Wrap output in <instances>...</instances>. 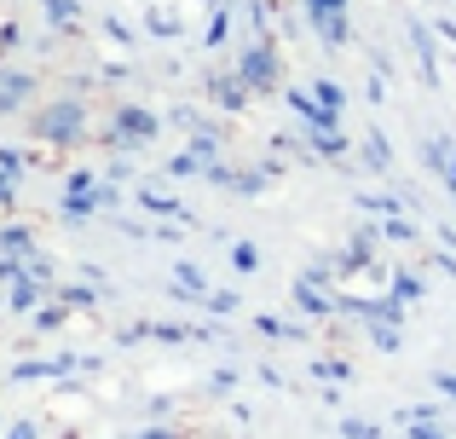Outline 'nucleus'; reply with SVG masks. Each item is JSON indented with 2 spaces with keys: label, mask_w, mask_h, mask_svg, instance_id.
<instances>
[{
  "label": "nucleus",
  "mask_w": 456,
  "mask_h": 439,
  "mask_svg": "<svg viewBox=\"0 0 456 439\" xmlns=\"http://www.w3.org/2000/svg\"><path fill=\"white\" fill-rule=\"evenodd\" d=\"M237 76H243L248 87H272V81H278V53H272L266 41H260V46H248V53H243V64H237Z\"/></svg>",
  "instance_id": "f257e3e1"
},
{
  "label": "nucleus",
  "mask_w": 456,
  "mask_h": 439,
  "mask_svg": "<svg viewBox=\"0 0 456 439\" xmlns=\"http://www.w3.org/2000/svg\"><path fill=\"white\" fill-rule=\"evenodd\" d=\"M35 134H41V139H58V145H64V139H76L81 134V104H53V110L35 122Z\"/></svg>",
  "instance_id": "f03ea898"
},
{
  "label": "nucleus",
  "mask_w": 456,
  "mask_h": 439,
  "mask_svg": "<svg viewBox=\"0 0 456 439\" xmlns=\"http://www.w3.org/2000/svg\"><path fill=\"white\" fill-rule=\"evenodd\" d=\"M156 134V116H145V110H134V104H127L122 116H116V145H134V139H151Z\"/></svg>",
  "instance_id": "7ed1b4c3"
},
{
  "label": "nucleus",
  "mask_w": 456,
  "mask_h": 439,
  "mask_svg": "<svg viewBox=\"0 0 456 439\" xmlns=\"http://www.w3.org/2000/svg\"><path fill=\"white\" fill-rule=\"evenodd\" d=\"M295 306H301V313H312V318L341 313V301H335V295H323V283H312V278H301V289H295Z\"/></svg>",
  "instance_id": "20e7f679"
},
{
  "label": "nucleus",
  "mask_w": 456,
  "mask_h": 439,
  "mask_svg": "<svg viewBox=\"0 0 456 439\" xmlns=\"http://www.w3.org/2000/svg\"><path fill=\"white\" fill-rule=\"evenodd\" d=\"M139 208L156 215V220H185V208H179L174 197H162V191H139Z\"/></svg>",
  "instance_id": "39448f33"
},
{
  "label": "nucleus",
  "mask_w": 456,
  "mask_h": 439,
  "mask_svg": "<svg viewBox=\"0 0 456 439\" xmlns=\"http://www.w3.org/2000/svg\"><path fill=\"white\" fill-rule=\"evenodd\" d=\"M41 306V278H18L12 283V313H35Z\"/></svg>",
  "instance_id": "423d86ee"
},
{
  "label": "nucleus",
  "mask_w": 456,
  "mask_h": 439,
  "mask_svg": "<svg viewBox=\"0 0 456 439\" xmlns=\"http://www.w3.org/2000/svg\"><path fill=\"white\" fill-rule=\"evenodd\" d=\"M41 6H46V18H53L58 29H76V23H81V6H76V0H41Z\"/></svg>",
  "instance_id": "0eeeda50"
},
{
  "label": "nucleus",
  "mask_w": 456,
  "mask_h": 439,
  "mask_svg": "<svg viewBox=\"0 0 456 439\" xmlns=\"http://www.w3.org/2000/svg\"><path fill=\"white\" fill-rule=\"evenodd\" d=\"M18 99H29V76H0V116H6Z\"/></svg>",
  "instance_id": "6e6552de"
},
{
  "label": "nucleus",
  "mask_w": 456,
  "mask_h": 439,
  "mask_svg": "<svg viewBox=\"0 0 456 439\" xmlns=\"http://www.w3.org/2000/svg\"><path fill=\"white\" fill-rule=\"evenodd\" d=\"M393 295H399L404 306H416L428 289H422V278H416V272H393Z\"/></svg>",
  "instance_id": "1a4fd4ad"
},
{
  "label": "nucleus",
  "mask_w": 456,
  "mask_h": 439,
  "mask_svg": "<svg viewBox=\"0 0 456 439\" xmlns=\"http://www.w3.org/2000/svg\"><path fill=\"white\" fill-rule=\"evenodd\" d=\"M364 162H370L376 174H381V168L393 162V150H387V139H381V134H370V139H364Z\"/></svg>",
  "instance_id": "9d476101"
},
{
  "label": "nucleus",
  "mask_w": 456,
  "mask_h": 439,
  "mask_svg": "<svg viewBox=\"0 0 456 439\" xmlns=\"http://www.w3.org/2000/svg\"><path fill=\"white\" fill-rule=\"evenodd\" d=\"M358 208H364V215H381V220H387V215H404L399 197H358Z\"/></svg>",
  "instance_id": "9b49d317"
},
{
  "label": "nucleus",
  "mask_w": 456,
  "mask_h": 439,
  "mask_svg": "<svg viewBox=\"0 0 456 439\" xmlns=\"http://www.w3.org/2000/svg\"><path fill=\"white\" fill-rule=\"evenodd\" d=\"M0 248H6V255H29V232H23V225H6V232H0Z\"/></svg>",
  "instance_id": "f8f14e48"
},
{
  "label": "nucleus",
  "mask_w": 456,
  "mask_h": 439,
  "mask_svg": "<svg viewBox=\"0 0 456 439\" xmlns=\"http://www.w3.org/2000/svg\"><path fill=\"white\" fill-rule=\"evenodd\" d=\"M381 237H393V243H411L416 225H411V220H399V215H387V220H381Z\"/></svg>",
  "instance_id": "ddd939ff"
},
{
  "label": "nucleus",
  "mask_w": 456,
  "mask_h": 439,
  "mask_svg": "<svg viewBox=\"0 0 456 439\" xmlns=\"http://www.w3.org/2000/svg\"><path fill=\"white\" fill-rule=\"evenodd\" d=\"M232 266H237V272H255V266H260V248H255V243H232Z\"/></svg>",
  "instance_id": "4468645a"
},
{
  "label": "nucleus",
  "mask_w": 456,
  "mask_h": 439,
  "mask_svg": "<svg viewBox=\"0 0 456 439\" xmlns=\"http://www.w3.org/2000/svg\"><path fill=\"white\" fill-rule=\"evenodd\" d=\"M312 93H318V104H330V110H341V104H346V93L335 87V81H312Z\"/></svg>",
  "instance_id": "2eb2a0df"
},
{
  "label": "nucleus",
  "mask_w": 456,
  "mask_h": 439,
  "mask_svg": "<svg viewBox=\"0 0 456 439\" xmlns=\"http://www.w3.org/2000/svg\"><path fill=\"white\" fill-rule=\"evenodd\" d=\"M197 306H208V313H237V295H225V289H208Z\"/></svg>",
  "instance_id": "dca6fc26"
},
{
  "label": "nucleus",
  "mask_w": 456,
  "mask_h": 439,
  "mask_svg": "<svg viewBox=\"0 0 456 439\" xmlns=\"http://www.w3.org/2000/svg\"><path fill=\"white\" fill-rule=\"evenodd\" d=\"M341 439H381V428H376V422H341Z\"/></svg>",
  "instance_id": "f3484780"
},
{
  "label": "nucleus",
  "mask_w": 456,
  "mask_h": 439,
  "mask_svg": "<svg viewBox=\"0 0 456 439\" xmlns=\"http://www.w3.org/2000/svg\"><path fill=\"white\" fill-rule=\"evenodd\" d=\"M225 35H232V12L220 6V12H214V23H208V46H220Z\"/></svg>",
  "instance_id": "a211bd4d"
},
{
  "label": "nucleus",
  "mask_w": 456,
  "mask_h": 439,
  "mask_svg": "<svg viewBox=\"0 0 456 439\" xmlns=\"http://www.w3.org/2000/svg\"><path fill=\"white\" fill-rule=\"evenodd\" d=\"M376 347H381V353H399V347H404L399 329H393V324H376Z\"/></svg>",
  "instance_id": "6ab92c4d"
},
{
  "label": "nucleus",
  "mask_w": 456,
  "mask_h": 439,
  "mask_svg": "<svg viewBox=\"0 0 456 439\" xmlns=\"http://www.w3.org/2000/svg\"><path fill=\"white\" fill-rule=\"evenodd\" d=\"M151 35H179V18L174 12H151Z\"/></svg>",
  "instance_id": "aec40b11"
},
{
  "label": "nucleus",
  "mask_w": 456,
  "mask_h": 439,
  "mask_svg": "<svg viewBox=\"0 0 456 439\" xmlns=\"http://www.w3.org/2000/svg\"><path fill=\"white\" fill-rule=\"evenodd\" d=\"M64 301H69V306H99V295H93L87 283H76V289H64Z\"/></svg>",
  "instance_id": "412c9836"
},
{
  "label": "nucleus",
  "mask_w": 456,
  "mask_h": 439,
  "mask_svg": "<svg viewBox=\"0 0 456 439\" xmlns=\"http://www.w3.org/2000/svg\"><path fill=\"white\" fill-rule=\"evenodd\" d=\"M0 174H12V180L23 174V157H18V150H0Z\"/></svg>",
  "instance_id": "4be33fe9"
},
{
  "label": "nucleus",
  "mask_w": 456,
  "mask_h": 439,
  "mask_svg": "<svg viewBox=\"0 0 456 439\" xmlns=\"http://www.w3.org/2000/svg\"><path fill=\"white\" fill-rule=\"evenodd\" d=\"M35 318H41V329H58V318H64V306H41Z\"/></svg>",
  "instance_id": "5701e85b"
},
{
  "label": "nucleus",
  "mask_w": 456,
  "mask_h": 439,
  "mask_svg": "<svg viewBox=\"0 0 456 439\" xmlns=\"http://www.w3.org/2000/svg\"><path fill=\"white\" fill-rule=\"evenodd\" d=\"M411 439H445V434H439V428H428V422H416V434Z\"/></svg>",
  "instance_id": "b1692460"
},
{
  "label": "nucleus",
  "mask_w": 456,
  "mask_h": 439,
  "mask_svg": "<svg viewBox=\"0 0 456 439\" xmlns=\"http://www.w3.org/2000/svg\"><path fill=\"white\" fill-rule=\"evenodd\" d=\"M12 203V174H0V208Z\"/></svg>",
  "instance_id": "393cba45"
},
{
  "label": "nucleus",
  "mask_w": 456,
  "mask_h": 439,
  "mask_svg": "<svg viewBox=\"0 0 456 439\" xmlns=\"http://www.w3.org/2000/svg\"><path fill=\"white\" fill-rule=\"evenodd\" d=\"M439 394H445V399H456V376H439Z\"/></svg>",
  "instance_id": "a878e982"
},
{
  "label": "nucleus",
  "mask_w": 456,
  "mask_h": 439,
  "mask_svg": "<svg viewBox=\"0 0 456 439\" xmlns=\"http://www.w3.org/2000/svg\"><path fill=\"white\" fill-rule=\"evenodd\" d=\"M12 439H35V428H29V422H23V428H12Z\"/></svg>",
  "instance_id": "bb28decb"
},
{
  "label": "nucleus",
  "mask_w": 456,
  "mask_h": 439,
  "mask_svg": "<svg viewBox=\"0 0 456 439\" xmlns=\"http://www.w3.org/2000/svg\"><path fill=\"white\" fill-rule=\"evenodd\" d=\"M139 439H167V428H145V434H139Z\"/></svg>",
  "instance_id": "cd10ccee"
}]
</instances>
